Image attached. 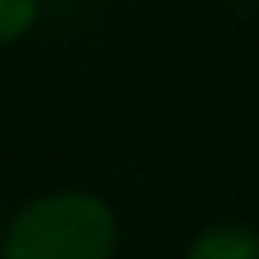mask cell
Segmentation results:
<instances>
[{
    "instance_id": "cell-4",
    "label": "cell",
    "mask_w": 259,
    "mask_h": 259,
    "mask_svg": "<svg viewBox=\"0 0 259 259\" xmlns=\"http://www.w3.org/2000/svg\"><path fill=\"white\" fill-rule=\"evenodd\" d=\"M0 237H5V228H0Z\"/></svg>"
},
{
    "instance_id": "cell-2",
    "label": "cell",
    "mask_w": 259,
    "mask_h": 259,
    "mask_svg": "<svg viewBox=\"0 0 259 259\" xmlns=\"http://www.w3.org/2000/svg\"><path fill=\"white\" fill-rule=\"evenodd\" d=\"M187 259H259V237L250 228L219 223L187 246Z\"/></svg>"
},
{
    "instance_id": "cell-3",
    "label": "cell",
    "mask_w": 259,
    "mask_h": 259,
    "mask_svg": "<svg viewBox=\"0 0 259 259\" xmlns=\"http://www.w3.org/2000/svg\"><path fill=\"white\" fill-rule=\"evenodd\" d=\"M36 14H41V0H0V46L27 36Z\"/></svg>"
},
{
    "instance_id": "cell-1",
    "label": "cell",
    "mask_w": 259,
    "mask_h": 259,
    "mask_svg": "<svg viewBox=\"0 0 259 259\" xmlns=\"http://www.w3.org/2000/svg\"><path fill=\"white\" fill-rule=\"evenodd\" d=\"M118 250V219L91 191H55L23 205L5 237V259H114Z\"/></svg>"
}]
</instances>
